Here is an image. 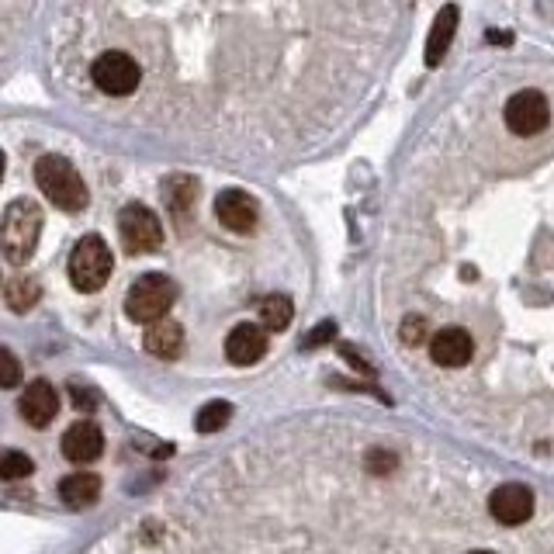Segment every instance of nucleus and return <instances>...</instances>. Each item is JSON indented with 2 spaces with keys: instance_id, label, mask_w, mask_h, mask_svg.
I'll return each mask as SVG.
<instances>
[{
  "instance_id": "f257e3e1",
  "label": "nucleus",
  "mask_w": 554,
  "mask_h": 554,
  "mask_svg": "<svg viewBox=\"0 0 554 554\" xmlns=\"http://www.w3.org/2000/svg\"><path fill=\"white\" fill-rule=\"evenodd\" d=\"M42 236V208L28 198H18L4 208V229H0V246H4L7 264L21 267L35 253Z\"/></svg>"
},
{
  "instance_id": "f03ea898",
  "label": "nucleus",
  "mask_w": 554,
  "mask_h": 554,
  "mask_svg": "<svg viewBox=\"0 0 554 554\" xmlns=\"http://www.w3.org/2000/svg\"><path fill=\"white\" fill-rule=\"evenodd\" d=\"M35 184H39V191L46 194L56 208H63V212H80V208H87V184L66 156H52V153L42 156V160L35 163Z\"/></svg>"
},
{
  "instance_id": "7ed1b4c3",
  "label": "nucleus",
  "mask_w": 554,
  "mask_h": 554,
  "mask_svg": "<svg viewBox=\"0 0 554 554\" xmlns=\"http://www.w3.org/2000/svg\"><path fill=\"white\" fill-rule=\"evenodd\" d=\"M174 302H177V284L167 274H142L129 288V295H125V312L136 323L153 326L160 319H167Z\"/></svg>"
},
{
  "instance_id": "20e7f679",
  "label": "nucleus",
  "mask_w": 554,
  "mask_h": 554,
  "mask_svg": "<svg viewBox=\"0 0 554 554\" xmlns=\"http://www.w3.org/2000/svg\"><path fill=\"white\" fill-rule=\"evenodd\" d=\"M111 271H115V257H111L108 243L101 236H84L70 253V281L77 291H101L108 284Z\"/></svg>"
},
{
  "instance_id": "39448f33",
  "label": "nucleus",
  "mask_w": 554,
  "mask_h": 554,
  "mask_svg": "<svg viewBox=\"0 0 554 554\" xmlns=\"http://www.w3.org/2000/svg\"><path fill=\"white\" fill-rule=\"evenodd\" d=\"M118 236H122V246L129 253H153L160 250L163 243V226L160 219H156L153 208L146 205H125L122 215H118Z\"/></svg>"
},
{
  "instance_id": "423d86ee",
  "label": "nucleus",
  "mask_w": 554,
  "mask_h": 554,
  "mask_svg": "<svg viewBox=\"0 0 554 554\" xmlns=\"http://www.w3.org/2000/svg\"><path fill=\"white\" fill-rule=\"evenodd\" d=\"M503 118H506V129L513 132V136L530 139L551 125V104L541 91H516L506 101Z\"/></svg>"
},
{
  "instance_id": "0eeeda50",
  "label": "nucleus",
  "mask_w": 554,
  "mask_h": 554,
  "mask_svg": "<svg viewBox=\"0 0 554 554\" xmlns=\"http://www.w3.org/2000/svg\"><path fill=\"white\" fill-rule=\"evenodd\" d=\"M91 77L104 94L125 97V94H132L139 87L142 73H139V63L129 56V52H104V56L94 59Z\"/></svg>"
},
{
  "instance_id": "6e6552de",
  "label": "nucleus",
  "mask_w": 554,
  "mask_h": 554,
  "mask_svg": "<svg viewBox=\"0 0 554 554\" xmlns=\"http://www.w3.org/2000/svg\"><path fill=\"white\" fill-rule=\"evenodd\" d=\"M489 513L496 523L503 527H520L534 516V492L520 482H509V485H499L489 499Z\"/></svg>"
},
{
  "instance_id": "1a4fd4ad",
  "label": "nucleus",
  "mask_w": 554,
  "mask_h": 554,
  "mask_svg": "<svg viewBox=\"0 0 554 554\" xmlns=\"http://www.w3.org/2000/svg\"><path fill=\"white\" fill-rule=\"evenodd\" d=\"M471 354H475V340H471L468 329L447 326L430 336V357L440 368H464L471 361Z\"/></svg>"
},
{
  "instance_id": "9d476101",
  "label": "nucleus",
  "mask_w": 554,
  "mask_h": 554,
  "mask_svg": "<svg viewBox=\"0 0 554 554\" xmlns=\"http://www.w3.org/2000/svg\"><path fill=\"white\" fill-rule=\"evenodd\" d=\"M215 215H219V222L232 232H253L257 229V201L250 198L246 191H236V187H229V191H222L219 198H215Z\"/></svg>"
},
{
  "instance_id": "9b49d317",
  "label": "nucleus",
  "mask_w": 554,
  "mask_h": 554,
  "mask_svg": "<svg viewBox=\"0 0 554 554\" xmlns=\"http://www.w3.org/2000/svg\"><path fill=\"white\" fill-rule=\"evenodd\" d=\"M101 451H104V433H101V426L91 423V419H84V423H73L70 430L63 433L66 461L91 464V461L101 458Z\"/></svg>"
},
{
  "instance_id": "f8f14e48",
  "label": "nucleus",
  "mask_w": 554,
  "mask_h": 554,
  "mask_svg": "<svg viewBox=\"0 0 554 554\" xmlns=\"http://www.w3.org/2000/svg\"><path fill=\"white\" fill-rule=\"evenodd\" d=\"M18 409H21V416L35 426V430H42V426H49L59 413V392L49 385V381L39 378V381H32V385L25 388Z\"/></svg>"
},
{
  "instance_id": "ddd939ff",
  "label": "nucleus",
  "mask_w": 554,
  "mask_h": 554,
  "mask_svg": "<svg viewBox=\"0 0 554 554\" xmlns=\"http://www.w3.org/2000/svg\"><path fill=\"white\" fill-rule=\"evenodd\" d=\"M267 354V333L253 323H239L232 333L226 336V357L239 368H250L260 357Z\"/></svg>"
},
{
  "instance_id": "4468645a",
  "label": "nucleus",
  "mask_w": 554,
  "mask_h": 554,
  "mask_svg": "<svg viewBox=\"0 0 554 554\" xmlns=\"http://www.w3.org/2000/svg\"><path fill=\"white\" fill-rule=\"evenodd\" d=\"M458 4H447L440 7V14L433 18V28H430V39H426V66H440L454 42V32H458Z\"/></svg>"
},
{
  "instance_id": "2eb2a0df",
  "label": "nucleus",
  "mask_w": 554,
  "mask_h": 554,
  "mask_svg": "<svg viewBox=\"0 0 554 554\" xmlns=\"http://www.w3.org/2000/svg\"><path fill=\"white\" fill-rule=\"evenodd\" d=\"M142 347L149 350L153 357H160V361H174V357L184 354V329L181 323H174V319H160V323H153L146 329V336H142Z\"/></svg>"
},
{
  "instance_id": "dca6fc26",
  "label": "nucleus",
  "mask_w": 554,
  "mask_h": 554,
  "mask_svg": "<svg viewBox=\"0 0 554 554\" xmlns=\"http://www.w3.org/2000/svg\"><path fill=\"white\" fill-rule=\"evenodd\" d=\"M59 496H63L66 506L73 509H87L101 499V478L91 475V471H77V475H66L59 482Z\"/></svg>"
},
{
  "instance_id": "f3484780",
  "label": "nucleus",
  "mask_w": 554,
  "mask_h": 554,
  "mask_svg": "<svg viewBox=\"0 0 554 554\" xmlns=\"http://www.w3.org/2000/svg\"><path fill=\"white\" fill-rule=\"evenodd\" d=\"M42 298V288L35 277H11V281L4 284V305L11 312H28L35 309Z\"/></svg>"
},
{
  "instance_id": "a211bd4d",
  "label": "nucleus",
  "mask_w": 554,
  "mask_h": 554,
  "mask_svg": "<svg viewBox=\"0 0 554 554\" xmlns=\"http://www.w3.org/2000/svg\"><path fill=\"white\" fill-rule=\"evenodd\" d=\"M163 198H167L170 212H174L177 219H184L187 208H194V198H198V181H191V177H184V174L170 177V181L163 184Z\"/></svg>"
},
{
  "instance_id": "6ab92c4d",
  "label": "nucleus",
  "mask_w": 554,
  "mask_h": 554,
  "mask_svg": "<svg viewBox=\"0 0 554 554\" xmlns=\"http://www.w3.org/2000/svg\"><path fill=\"white\" fill-rule=\"evenodd\" d=\"M260 323L264 329H271V333H281V329H288L291 316H295V305H291L288 295H267L264 302H260Z\"/></svg>"
},
{
  "instance_id": "aec40b11",
  "label": "nucleus",
  "mask_w": 554,
  "mask_h": 554,
  "mask_svg": "<svg viewBox=\"0 0 554 554\" xmlns=\"http://www.w3.org/2000/svg\"><path fill=\"white\" fill-rule=\"evenodd\" d=\"M232 419V406L229 402H208V406L198 409V416H194V426H198L201 433H219L222 426H226Z\"/></svg>"
},
{
  "instance_id": "412c9836",
  "label": "nucleus",
  "mask_w": 554,
  "mask_h": 554,
  "mask_svg": "<svg viewBox=\"0 0 554 554\" xmlns=\"http://www.w3.org/2000/svg\"><path fill=\"white\" fill-rule=\"evenodd\" d=\"M32 471H35V461L21 451H7L4 458H0V478H4V482H21V478H28Z\"/></svg>"
},
{
  "instance_id": "4be33fe9",
  "label": "nucleus",
  "mask_w": 554,
  "mask_h": 554,
  "mask_svg": "<svg viewBox=\"0 0 554 554\" xmlns=\"http://www.w3.org/2000/svg\"><path fill=\"white\" fill-rule=\"evenodd\" d=\"M21 381V364L11 350H0V388H14Z\"/></svg>"
},
{
  "instance_id": "5701e85b",
  "label": "nucleus",
  "mask_w": 554,
  "mask_h": 554,
  "mask_svg": "<svg viewBox=\"0 0 554 554\" xmlns=\"http://www.w3.org/2000/svg\"><path fill=\"white\" fill-rule=\"evenodd\" d=\"M364 464H368L371 475H388V471H395V464H399V461H395V454H388V451H381V447H374Z\"/></svg>"
},
{
  "instance_id": "b1692460",
  "label": "nucleus",
  "mask_w": 554,
  "mask_h": 554,
  "mask_svg": "<svg viewBox=\"0 0 554 554\" xmlns=\"http://www.w3.org/2000/svg\"><path fill=\"white\" fill-rule=\"evenodd\" d=\"M402 340H406L409 347L423 343L426 340V319H406V326H402Z\"/></svg>"
},
{
  "instance_id": "393cba45",
  "label": "nucleus",
  "mask_w": 554,
  "mask_h": 554,
  "mask_svg": "<svg viewBox=\"0 0 554 554\" xmlns=\"http://www.w3.org/2000/svg\"><path fill=\"white\" fill-rule=\"evenodd\" d=\"M471 554H492V551H471Z\"/></svg>"
}]
</instances>
